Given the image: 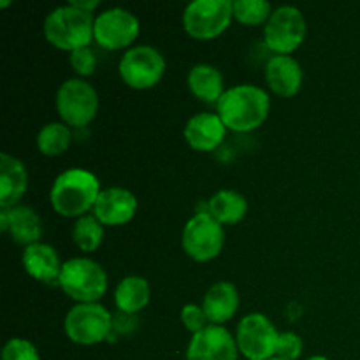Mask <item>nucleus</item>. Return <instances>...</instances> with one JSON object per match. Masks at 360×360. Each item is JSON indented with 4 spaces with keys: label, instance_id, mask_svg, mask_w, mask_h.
<instances>
[{
    "label": "nucleus",
    "instance_id": "nucleus-26",
    "mask_svg": "<svg viewBox=\"0 0 360 360\" xmlns=\"http://www.w3.org/2000/svg\"><path fill=\"white\" fill-rule=\"evenodd\" d=\"M273 6L266 0H234L232 14L238 23L245 27H260L266 25L273 14Z\"/></svg>",
    "mask_w": 360,
    "mask_h": 360
},
{
    "label": "nucleus",
    "instance_id": "nucleus-7",
    "mask_svg": "<svg viewBox=\"0 0 360 360\" xmlns=\"http://www.w3.org/2000/svg\"><path fill=\"white\" fill-rule=\"evenodd\" d=\"M112 316L98 302L76 304L67 311L63 320L65 336L81 347L98 345L109 338L112 330Z\"/></svg>",
    "mask_w": 360,
    "mask_h": 360
},
{
    "label": "nucleus",
    "instance_id": "nucleus-32",
    "mask_svg": "<svg viewBox=\"0 0 360 360\" xmlns=\"http://www.w3.org/2000/svg\"><path fill=\"white\" fill-rule=\"evenodd\" d=\"M308 360H330V359L323 357V355H313V357H309Z\"/></svg>",
    "mask_w": 360,
    "mask_h": 360
},
{
    "label": "nucleus",
    "instance_id": "nucleus-9",
    "mask_svg": "<svg viewBox=\"0 0 360 360\" xmlns=\"http://www.w3.org/2000/svg\"><path fill=\"white\" fill-rule=\"evenodd\" d=\"M308 34L304 14L294 6L276 7L264 25V42L274 55H292Z\"/></svg>",
    "mask_w": 360,
    "mask_h": 360
},
{
    "label": "nucleus",
    "instance_id": "nucleus-27",
    "mask_svg": "<svg viewBox=\"0 0 360 360\" xmlns=\"http://www.w3.org/2000/svg\"><path fill=\"white\" fill-rule=\"evenodd\" d=\"M2 360H41V355L28 340L13 338L4 345Z\"/></svg>",
    "mask_w": 360,
    "mask_h": 360
},
{
    "label": "nucleus",
    "instance_id": "nucleus-31",
    "mask_svg": "<svg viewBox=\"0 0 360 360\" xmlns=\"http://www.w3.org/2000/svg\"><path fill=\"white\" fill-rule=\"evenodd\" d=\"M69 4L72 7H76V9L83 11V13H88V14H94V11L98 7V0H69Z\"/></svg>",
    "mask_w": 360,
    "mask_h": 360
},
{
    "label": "nucleus",
    "instance_id": "nucleus-20",
    "mask_svg": "<svg viewBox=\"0 0 360 360\" xmlns=\"http://www.w3.org/2000/svg\"><path fill=\"white\" fill-rule=\"evenodd\" d=\"M28 188V172L20 158L0 155V207H14Z\"/></svg>",
    "mask_w": 360,
    "mask_h": 360
},
{
    "label": "nucleus",
    "instance_id": "nucleus-17",
    "mask_svg": "<svg viewBox=\"0 0 360 360\" xmlns=\"http://www.w3.org/2000/svg\"><path fill=\"white\" fill-rule=\"evenodd\" d=\"M227 132V127L217 112L193 115L183 129L186 144L192 150L202 151V153H210V151H214L218 146H221Z\"/></svg>",
    "mask_w": 360,
    "mask_h": 360
},
{
    "label": "nucleus",
    "instance_id": "nucleus-16",
    "mask_svg": "<svg viewBox=\"0 0 360 360\" xmlns=\"http://www.w3.org/2000/svg\"><path fill=\"white\" fill-rule=\"evenodd\" d=\"M264 77L274 95L281 98H290L301 91L302 67L292 55H273L266 63Z\"/></svg>",
    "mask_w": 360,
    "mask_h": 360
},
{
    "label": "nucleus",
    "instance_id": "nucleus-18",
    "mask_svg": "<svg viewBox=\"0 0 360 360\" xmlns=\"http://www.w3.org/2000/svg\"><path fill=\"white\" fill-rule=\"evenodd\" d=\"M25 273L41 283H56L58 285L60 273H62L63 262L60 260L58 252L51 245L46 243H35L27 246L21 255Z\"/></svg>",
    "mask_w": 360,
    "mask_h": 360
},
{
    "label": "nucleus",
    "instance_id": "nucleus-12",
    "mask_svg": "<svg viewBox=\"0 0 360 360\" xmlns=\"http://www.w3.org/2000/svg\"><path fill=\"white\" fill-rule=\"evenodd\" d=\"M280 333L262 313L243 316L236 330L239 354L248 360H269L274 357Z\"/></svg>",
    "mask_w": 360,
    "mask_h": 360
},
{
    "label": "nucleus",
    "instance_id": "nucleus-29",
    "mask_svg": "<svg viewBox=\"0 0 360 360\" xmlns=\"http://www.w3.org/2000/svg\"><path fill=\"white\" fill-rule=\"evenodd\" d=\"M179 319H181V323L183 327H185L186 330H188L190 334H197L200 333V330L206 329L207 326H211L210 320H207L206 313H204L202 306L199 304H185L181 308V313H179Z\"/></svg>",
    "mask_w": 360,
    "mask_h": 360
},
{
    "label": "nucleus",
    "instance_id": "nucleus-34",
    "mask_svg": "<svg viewBox=\"0 0 360 360\" xmlns=\"http://www.w3.org/2000/svg\"><path fill=\"white\" fill-rule=\"evenodd\" d=\"M269 360H281V359H276V357H273V359H269Z\"/></svg>",
    "mask_w": 360,
    "mask_h": 360
},
{
    "label": "nucleus",
    "instance_id": "nucleus-22",
    "mask_svg": "<svg viewBox=\"0 0 360 360\" xmlns=\"http://www.w3.org/2000/svg\"><path fill=\"white\" fill-rule=\"evenodd\" d=\"M151 288L146 278L127 276L116 285L115 304L123 315H136L150 304Z\"/></svg>",
    "mask_w": 360,
    "mask_h": 360
},
{
    "label": "nucleus",
    "instance_id": "nucleus-33",
    "mask_svg": "<svg viewBox=\"0 0 360 360\" xmlns=\"http://www.w3.org/2000/svg\"><path fill=\"white\" fill-rule=\"evenodd\" d=\"M7 6H11V2H7V0L6 2H0V7H7Z\"/></svg>",
    "mask_w": 360,
    "mask_h": 360
},
{
    "label": "nucleus",
    "instance_id": "nucleus-19",
    "mask_svg": "<svg viewBox=\"0 0 360 360\" xmlns=\"http://www.w3.org/2000/svg\"><path fill=\"white\" fill-rule=\"evenodd\" d=\"M239 304H241V299H239L238 287L231 281H217L207 288L200 306H202L210 323L224 326L225 322L234 319Z\"/></svg>",
    "mask_w": 360,
    "mask_h": 360
},
{
    "label": "nucleus",
    "instance_id": "nucleus-4",
    "mask_svg": "<svg viewBox=\"0 0 360 360\" xmlns=\"http://www.w3.org/2000/svg\"><path fill=\"white\" fill-rule=\"evenodd\" d=\"M58 287L77 304L98 302L108 292V274L95 260L76 257L63 262Z\"/></svg>",
    "mask_w": 360,
    "mask_h": 360
},
{
    "label": "nucleus",
    "instance_id": "nucleus-28",
    "mask_svg": "<svg viewBox=\"0 0 360 360\" xmlns=\"http://www.w3.org/2000/svg\"><path fill=\"white\" fill-rule=\"evenodd\" d=\"M69 63L72 67L74 72L84 79V77L91 76L97 69V56H95L94 49L88 46V48L76 49V51L69 53Z\"/></svg>",
    "mask_w": 360,
    "mask_h": 360
},
{
    "label": "nucleus",
    "instance_id": "nucleus-24",
    "mask_svg": "<svg viewBox=\"0 0 360 360\" xmlns=\"http://www.w3.org/2000/svg\"><path fill=\"white\" fill-rule=\"evenodd\" d=\"M72 143V132L70 127H67L63 122H51L46 123L35 137V146L39 153L44 157H60L65 153Z\"/></svg>",
    "mask_w": 360,
    "mask_h": 360
},
{
    "label": "nucleus",
    "instance_id": "nucleus-11",
    "mask_svg": "<svg viewBox=\"0 0 360 360\" xmlns=\"http://www.w3.org/2000/svg\"><path fill=\"white\" fill-rule=\"evenodd\" d=\"M141 34V23L134 13L123 7L102 11L94 21V41L109 51L130 49Z\"/></svg>",
    "mask_w": 360,
    "mask_h": 360
},
{
    "label": "nucleus",
    "instance_id": "nucleus-6",
    "mask_svg": "<svg viewBox=\"0 0 360 360\" xmlns=\"http://www.w3.org/2000/svg\"><path fill=\"white\" fill-rule=\"evenodd\" d=\"M56 111L67 127L90 125L98 112V94L88 81L70 77L60 84L55 98Z\"/></svg>",
    "mask_w": 360,
    "mask_h": 360
},
{
    "label": "nucleus",
    "instance_id": "nucleus-25",
    "mask_svg": "<svg viewBox=\"0 0 360 360\" xmlns=\"http://www.w3.org/2000/svg\"><path fill=\"white\" fill-rule=\"evenodd\" d=\"M72 241L81 252H97L104 241V225L94 214L77 218L76 224L72 225Z\"/></svg>",
    "mask_w": 360,
    "mask_h": 360
},
{
    "label": "nucleus",
    "instance_id": "nucleus-3",
    "mask_svg": "<svg viewBox=\"0 0 360 360\" xmlns=\"http://www.w3.org/2000/svg\"><path fill=\"white\" fill-rule=\"evenodd\" d=\"M94 14L83 13L70 4L53 9L44 20V37L53 48L76 51L88 48L94 41Z\"/></svg>",
    "mask_w": 360,
    "mask_h": 360
},
{
    "label": "nucleus",
    "instance_id": "nucleus-8",
    "mask_svg": "<svg viewBox=\"0 0 360 360\" xmlns=\"http://www.w3.org/2000/svg\"><path fill=\"white\" fill-rule=\"evenodd\" d=\"M234 14L229 0H193L183 13V28L197 41L217 39L231 27Z\"/></svg>",
    "mask_w": 360,
    "mask_h": 360
},
{
    "label": "nucleus",
    "instance_id": "nucleus-1",
    "mask_svg": "<svg viewBox=\"0 0 360 360\" xmlns=\"http://www.w3.org/2000/svg\"><path fill=\"white\" fill-rule=\"evenodd\" d=\"M271 111V98L257 84H236L225 90L217 104V115L227 130L248 134L264 125Z\"/></svg>",
    "mask_w": 360,
    "mask_h": 360
},
{
    "label": "nucleus",
    "instance_id": "nucleus-23",
    "mask_svg": "<svg viewBox=\"0 0 360 360\" xmlns=\"http://www.w3.org/2000/svg\"><path fill=\"white\" fill-rule=\"evenodd\" d=\"M206 211L220 225H236L248 213V200L236 190H218L207 200Z\"/></svg>",
    "mask_w": 360,
    "mask_h": 360
},
{
    "label": "nucleus",
    "instance_id": "nucleus-15",
    "mask_svg": "<svg viewBox=\"0 0 360 360\" xmlns=\"http://www.w3.org/2000/svg\"><path fill=\"white\" fill-rule=\"evenodd\" d=\"M0 231L9 234L16 245L27 246L41 243L42 220L37 211L28 206L0 207Z\"/></svg>",
    "mask_w": 360,
    "mask_h": 360
},
{
    "label": "nucleus",
    "instance_id": "nucleus-10",
    "mask_svg": "<svg viewBox=\"0 0 360 360\" xmlns=\"http://www.w3.org/2000/svg\"><path fill=\"white\" fill-rule=\"evenodd\" d=\"M225 245L224 225L218 224L207 211L195 213L181 234V246L195 262H210L217 259Z\"/></svg>",
    "mask_w": 360,
    "mask_h": 360
},
{
    "label": "nucleus",
    "instance_id": "nucleus-14",
    "mask_svg": "<svg viewBox=\"0 0 360 360\" xmlns=\"http://www.w3.org/2000/svg\"><path fill=\"white\" fill-rule=\"evenodd\" d=\"M137 197L122 186L104 188L95 202L94 214L104 227H122L132 221L137 213Z\"/></svg>",
    "mask_w": 360,
    "mask_h": 360
},
{
    "label": "nucleus",
    "instance_id": "nucleus-5",
    "mask_svg": "<svg viewBox=\"0 0 360 360\" xmlns=\"http://www.w3.org/2000/svg\"><path fill=\"white\" fill-rule=\"evenodd\" d=\"M167 63L157 48L148 44L132 46L123 53L118 72L123 83L132 90H151L164 77Z\"/></svg>",
    "mask_w": 360,
    "mask_h": 360
},
{
    "label": "nucleus",
    "instance_id": "nucleus-2",
    "mask_svg": "<svg viewBox=\"0 0 360 360\" xmlns=\"http://www.w3.org/2000/svg\"><path fill=\"white\" fill-rule=\"evenodd\" d=\"M101 192V181L94 172L72 167L55 178L49 190V204L60 217L77 220L94 211Z\"/></svg>",
    "mask_w": 360,
    "mask_h": 360
},
{
    "label": "nucleus",
    "instance_id": "nucleus-21",
    "mask_svg": "<svg viewBox=\"0 0 360 360\" xmlns=\"http://www.w3.org/2000/svg\"><path fill=\"white\" fill-rule=\"evenodd\" d=\"M186 83H188L190 94L199 98V101L206 102V104L217 105L221 95L227 90L221 72L214 65H210V63L193 65L190 69L188 77H186Z\"/></svg>",
    "mask_w": 360,
    "mask_h": 360
},
{
    "label": "nucleus",
    "instance_id": "nucleus-30",
    "mask_svg": "<svg viewBox=\"0 0 360 360\" xmlns=\"http://www.w3.org/2000/svg\"><path fill=\"white\" fill-rule=\"evenodd\" d=\"M302 355V340L295 333H280L274 357L281 360H297Z\"/></svg>",
    "mask_w": 360,
    "mask_h": 360
},
{
    "label": "nucleus",
    "instance_id": "nucleus-13",
    "mask_svg": "<svg viewBox=\"0 0 360 360\" xmlns=\"http://www.w3.org/2000/svg\"><path fill=\"white\" fill-rule=\"evenodd\" d=\"M239 348L236 336L224 326H207L193 334L186 348V360H238Z\"/></svg>",
    "mask_w": 360,
    "mask_h": 360
}]
</instances>
